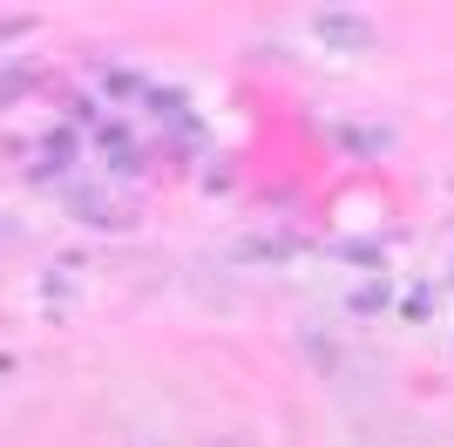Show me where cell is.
<instances>
[{"label": "cell", "mask_w": 454, "mask_h": 447, "mask_svg": "<svg viewBox=\"0 0 454 447\" xmlns=\"http://www.w3.org/2000/svg\"><path fill=\"white\" fill-rule=\"evenodd\" d=\"M319 35L340 48H366V20L360 14H319Z\"/></svg>", "instance_id": "6da1fadb"}, {"label": "cell", "mask_w": 454, "mask_h": 447, "mask_svg": "<svg viewBox=\"0 0 454 447\" xmlns=\"http://www.w3.org/2000/svg\"><path fill=\"white\" fill-rule=\"evenodd\" d=\"M75 217H89V224H109V231H115V224H129L122 210L109 204V197H102V190H75Z\"/></svg>", "instance_id": "7a4b0ae2"}, {"label": "cell", "mask_w": 454, "mask_h": 447, "mask_svg": "<svg viewBox=\"0 0 454 447\" xmlns=\"http://www.w3.org/2000/svg\"><path fill=\"white\" fill-rule=\"evenodd\" d=\"M217 447H238V441H217Z\"/></svg>", "instance_id": "3957f363"}]
</instances>
